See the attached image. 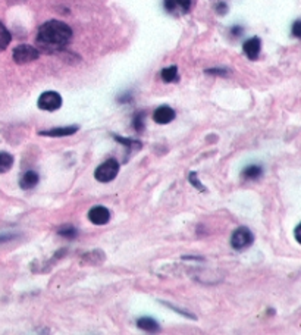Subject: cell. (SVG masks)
<instances>
[{
  "label": "cell",
  "mask_w": 301,
  "mask_h": 335,
  "mask_svg": "<svg viewBox=\"0 0 301 335\" xmlns=\"http://www.w3.org/2000/svg\"><path fill=\"white\" fill-rule=\"evenodd\" d=\"M72 38V30L62 21H47L38 30L37 43L46 50H58L65 47Z\"/></svg>",
  "instance_id": "1"
},
{
  "label": "cell",
  "mask_w": 301,
  "mask_h": 335,
  "mask_svg": "<svg viewBox=\"0 0 301 335\" xmlns=\"http://www.w3.org/2000/svg\"><path fill=\"white\" fill-rule=\"evenodd\" d=\"M253 241H254V235L247 226L237 228L231 237V245L237 251H242V250L248 248L253 244Z\"/></svg>",
  "instance_id": "2"
},
{
  "label": "cell",
  "mask_w": 301,
  "mask_h": 335,
  "mask_svg": "<svg viewBox=\"0 0 301 335\" xmlns=\"http://www.w3.org/2000/svg\"><path fill=\"white\" fill-rule=\"evenodd\" d=\"M119 172V163L115 159H107L106 162H103L100 166H97L96 172H94V178L99 183H110L116 178Z\"/></svg>",
  "instance_id": "3"
},
{
  "label": "cell",
  "mask_w": 301,
  "mask_h": 335,
  "mask_svg": "<svg viewBox=\"0 0 301 335\" xmlns=\"http://www.w3.org/2000/svg\"><path fill=\"white\" fill-rule=\"evenodd\" d=\"M38 56H40V52L30 44H21V46L15 47L13 53H12V58L18 65H25L32 61H37Z\"/></svg>",
  "instance_id": "4"
},
{
  "label": "cell",
  "mask_w": 301,
  "mask_h": 335,
  "mask_svg": "<svg viewBox=\"0 0 301 335\" xmlns=\"http://www.w3.org/2000/svg\"><path fill=\"white\" fill-rule=\"evenodd\" d=\"M62 106V97L56 91H46L38 97V108L41 111L55 112Z\"/></svg>",
  "instance_id": "5"
},
{
  "label": "cell",
  "mask_w": 301,
  "mask_h": 335,
  "mask_svg": "<svg viewBox=\"0 0 301 335\" xmlns=\"http://www.w3.org/2000/svg\"><path fill=\"white\" fill-rule=\"evenodd\" d=\"M89 219L94 225H106L110 221V212L104 206H96L89 212Z\"/></svg>",
  "instance_id": "6"
},
{
  "label": "cell",
  "mask_w": 301,
  "mask_h": 335,
  "mask_svg": "<svg viewBox=\"0 0 301 335\" xmlns=\"http://www.w3.org/2000/svg\"><path fill=\"white\" fill-rule=\"evenodd\" d=\"M153 119H154L156 123L165 125V123H169L175 119V112L169 106H160L153 113Z\"/></svg>",
  "instance_id": "7"
},
{
  "label": "cell",
  "mask_w": 301,
  "mask_h": 335,
  "mask_svg": "<svg viewBox=\"0 0 301 335\" xmlns=\"http://www.w3.org/2000/svg\"><path fill=\"white\" fill-rule=\"evenodd\" d=\"M191 7V0H165V9L171 13H185Z\"/></svg>",
  "instance_id": "8"
},
{
  "label": "cell",
  "mask_w": 301,
  "mask_h": 335,
  "mask_svg": "<svg viewBox=\"0 0 301 335\" xmlns=\"http://www.w3.org/2000/svg\"><path fill=\"white\" fill-rule=\"evenodd\" d=\"M242 49H244V53H245L250 59H256V58L259 56V53H260L262 41H260V38H257V37H251V38H248V40L244 43Z\"/></svg>",
  "instance_id": "9"
},
{
  "label": "cell",
  "mask_w": 301,
  "mask_h": 335,
  "mask_svg": "<svg viewBox=\"0 0 301 335\" xmlns=\"http://www.w3.org/2000/svg\"><path fill=\"white\" fill-rule=\"evenodd\" d=\"M78 131L77 125H71V126H59V128H53V129H47V131H40V135H46V137H66V135H72Z\"/></svg>",
  "instance_id": "10"
},
{
  "label": "cell",
  "mask_w": 301,
  "mask_h": 335,
  "mask_svg": "<svg viewBox=\"0 0 301 335\" xmlns=\"http://www.w3.org/2000/svg\"><path fill=\"white\" fill-rule=\"evenodd\" d=\"M38 181H40L38 174L34 172V171H28V172H25L22 175V178L19 181V185H21L22 190H31V188H34L38 184Z\"/></svg>",
  "instance_id": "11"
},
{
  "label": "cell",
  "mask_w": 301,
  "mask_h": 335,
  "mask_svg": "<svg viewBox=\"0 0 301 335\" xmlns=\"http://www.w3.org/2000/svg\"><path fill=\"white\" fill-rule=\"evenodd\" d=\"M137 327L144 330V331H149V333H156L159 331V324L153 319V318H149V316H144V318H140L137 321Z\"/></svg>",
  "instance_id": "12"
},
{
  "label": "cell",
  "mask_w": 301,
  "mask_h": 335,
  "mask_svg": "<svg viewBox=\"0 0 301 335\" xmlns=\"http://www.w3.org/2000/svg\"><path fill=\"white\" fill-rule=\"evenodd\" d=\"M12 166H13V156L6 152H0V174L7 172Z\"/></svg>",
  "instance_id": "13"
},
{
  "label": "cell",
  "mask_w": 301,
  "mask_h": 335,
  "mask_svg": "<svg viewBox=\"0 0 301 335\" xmlns=\"http://www.w3.org/2000/svg\"><path fill=\"white\" fill-rule=\"evenodd\" d=\"M262 172H263L262 166H259V165H250V166H247L242 171V177L247 178V180H257L262 175Z\"/></svg>",
  "instance_id": "14"
},
{
  "label": "cell",
  "mask_w": 301,
  "mask_h": 335,
  "mask_svg": "<svg viewBox=\"0 0 301 335\" xmlns=\"http://www.w3.org/2000/svg\"><path fill=\"white\" fill-rule=\"evenodd\" d=\"M10 40H12L10 32L7 31V28H6L4 25L0 22V52H1V50H4V49L9 46Z\"/></svg>",
  "instance_id": "15"
},
{
  "label": "cell",
  "mask_w": 301,
  "mask_h": 335,
  "mask_svg": "<svg viewBox=\"0 0 301 335\" xmlns=\"http://www.w3.org/2000/svg\"><path fill=\"white\" fill-rule=\"evenodd\" d=\"M178 75V68L174 65V66H168L162 71V80L165 83H172Z\"/></svg>",
  "instance_id": "16"
},
{
  "label": "cell",
  "mask_w": 301,
  "mask_h": 335,
  "mask_svg": "<svg viewBox=\"0 0 301 335\" xmlns=\"http://www.w3.org/2000/svg\"><path fill=\"white\" fill-rule=\"evenodd\" d=\"M58 234H59L60 237H65V238L74 240V238L78 235V231H77L72 225H63L62 228H59Z\"/></svg>",
  "instance_id": "17"
},
{
  "label": "cell",
  "mask_w": 301,
  "mask_h": 335,
  "mask_svg": "<svg viewBox=\"0 0 301 335\" xmlns=\"http://www.w3.org/2000/svg\"><path fill=\"white\" fill-rule=\"evenodd\" d=\"M96 257H100V259H104V253L100 251V250H94L91 253H86L84 257H83V262L84 263H89V265H96Z\"/></svg>",
  "instance_id": "18"
},
{
  "label": "cell",
  "mask_w": 301,
  "mask_h": 335,
  "mask_svg": "<svg viewBox=\"0 0 301 335\" xmlns=\"http://www.w3.org/2000/svg\"><path fill=\"white\" fill-rule=\"evenodd\" d=\"M144 119H146V115L144 112H140V113H135L134 116V121H132V125H134V129L135 131H143L144 129Z\"/></svg>",
  "instance_id": "19"
},
{
  "label": "cell",
  "mask_w": 301,
  "mask_h": 335,
  "mask_svg": "<svg viewBox=\"0 0 301 335\" xmlns=\"http://www.w3.org/2000/svg\"><path fill=\"white\" fill-rule=\"evenodd\" d=\"M115 138L119 141V143H122V144H125V146H128L131 150H134V149H141V143L140 141H137V140H128V138H122V137H119V135H115Z\"/></svg>",
  "instance_id": "20"
},
{
  "label": "cell",
  "mask_w": 301,
  "mask_h": 335,
  "mask_svg": "<svg viewBox=\"0 0 301 335\" xmlns=\"http://www.w3.org/2000/svg\"><path fill=\"white\" fill-rule=\"evenodd\" d=\"M190 183H191L196 188H199L200 191H206V188L203 187V184L199 181V178H197V174H196V172H191V174H190Z\"/></svg>",
  "instance_id": "21"
},
{
  "label": "cell",
  "mask_w": 301,
  "mask_h": 335,
  "mask_svg": "<svg viewBox=\"0 0 301 335\" xmlns=\"http://www.w3.org/2000/svg\"><path fill=\"white\" fill-rule=\"evenodd\" d=\"M301 22L300 21H296L294 22V25H293V34H294V37H301Z\"/></svg>",
  "instance_id": "22"
},
{
  "label": "cell",
  "mask_w": 301,
  "mask_h": 335,
  "mask_svg": "<svg viewBox=\"0 0 301 335\" xmlns=\"http://www.w3.org/2000/svg\"><path fill=\"white\" fill-rule=\"evenodd\" d=\"M216 10H217V13H220V15H225V13H226V10H228V6H226V4H225L223 1H220V3L217 4Z\"/></svg>",
  "instance_id": "23"
},
{
  "label": "cell",
  "mask_w": 301,
  "mask_h": 335,
  "mask_svg": "<svg viewBox=\"0 0 301 335\" xmlns=\"http://www.w3.org/2000/svg\"><path fill=\"white\" fill-rule=\"evenodd\" d=\"M206 74H214V75H226L228 72L225 69H207Z\"/></svg>",
  "instance_id": "24"
},
{
  "label": "cell",
  "mask_w": 301,
  "mask_h": 335,
  "mask_svg": "<svg viewBox=\"0 0 301 335\" xmlns=\"http://www.w3.org/2000/svg\"><path fill=\"white\" fill-rule=\"evenodd\" d=\"M242 31H244V30H242V27H240V25H235V27H234V28L231 30V32H232V34H234L235 37L241 35V34H242Z\"/></svg>",
  "instance_id": "25"
},
{
  "label": "cell",
  "mask_w": 301,
  "mask_h": 335,
  "mask_svg": "<svg viewBox=\"0 0 301 335\" xmlns=\"http://www.w3.org/2000/svg\"><path fill=\"white\" fill-rule=\"evenodd\" d=\"M296 240H297V243H301V238H300V225H297L296 226Z\"/></svg>",
  "instance_id": "26"
},
{
  "label": "cell",
  "mask_w": 301,
  "mask_h": 335,
  "mask_svg": "<svg viewBox=\"0 0 301 335\" xmlns=\"http://www.w3.org/2000/svg\"><path fill=\"white\" fill-rule=\"evenodd\" d=\"M7 3H10V4H13V3H22V1H25V0H6Z\"/></svg>",
  "instance_id": "27"
},
{
  "label": "cell",
  "mask_w": 301,
  "mask_h": 335,
  "mask_svg": "<svg viewBox=\"0 0 301 335\" xmlns=\"http://www.w3.org/2000/svg\"><path fill=\"white\" fill-rule=\"evenodd\" d=\"M10 238H12L10 235H4V237H0V243H1V241H7V240H10Z\"/></svg>",
  "instance_id": "28"
}]
</instances>
